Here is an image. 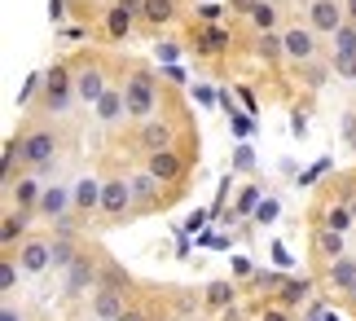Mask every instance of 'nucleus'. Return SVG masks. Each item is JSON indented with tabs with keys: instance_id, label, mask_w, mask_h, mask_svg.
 <instances>
[{
	"instance_id": "nucleus-1",
	"label": "nucleus",
	"mask_w": 356,
	"mask_h": 321,
	"mask_svg": "<svg viewBox=\"0 0 356 321\" xmlns=\"http://www.w3.org/2000/svg\"><path fill=\"white\" fill-rule=\"evenodd\" d=\"M154 102H159V84L154 75H145V71H136L128 79V88H123V106H128V119H149L154 115Z\"/></svg>"
},
{
	"instance_id": "nucleus-37",
	"label": "nucleus",
	"mask_w": 356,
	"mask_h": 321,
	"mask_svg": "<svg viewBox=\"0 0 356 321\" xmlns=\"http://www.w3.org/2000/svg\"><path fill=\"white\" fill-rule=\"evenodd\" d=\"M234 277H251V260L246 256H234Z\"/></svg>"
},
{
	"instance_id": "nucleus-40",
	"label": "nucleus",
	"mask_w": 356,
	"mask_h": 321,
	"mask_svg": "<svg viewBox=\"0 0 356 321\" xmlns=\"http://www.w3.org/2000/svg\"><path fill=\"white\" fill-rule=\"evenodd\" d=\"M194 97H198V106H211V102H216V93L207 88V84H198V88H194Z\"/></svg>"
},
{
	"instance_id": "nucleus-9",
	"label": "nucleus",
	"mask_w": 356,
	"mask_h": 321,
	"mask_svg": "<svg viewBox=\"0 0 356 321\" xmlns=\"http://www.w3.org/2000/svg\"><path fill=\"white\" fill-rule=\"evenodd\" d=\"M18 264H22V273H44L49 264H53V242H22L18 251Z\"/></svg>"
},
{
	"instance_id": "nucleus-20",
	"label": "nucleus",
	"mask_w": 356,
	"mask_h": 321,
	"mask_svg": "<svg viewBox=\"0 0 356 321\" xmlns=\"http://www.w3.org/2000/svg\"><path fill=\"white\" fill-rule=\"evenodd\" d=\"M141 18L154 22V26L172 22V18H176V0H145V5H141Z\"/></svg>"
},
{
	"instance_id": "nucleus-23",
	"label": "nucleus",
	"mask_w": 356,
	"mask_h": 321,
	"mask_svg": "<svg viewBox=\"0 0 356 321\" xmlns=\"http://www.w3.org/2000/svg\"><path fill=\"white\" fill-rule=\"evenodd\" d=\"M234 299H238L234 282H211L207 286V304H211V308H234Z\"/></svg>"
},
{
	"instance_id": "nucleus-44",
	"label": "nucleus",
	"mask_w": 356,
	"mask_h": 321,
	"mask_svg": "<svg viewBox=\"0 0 356 321\" xmlns=\"http://www.w3.org/2000/svg\"><path fill=\"white\" fill-rule=\"evenodd\" d=\"M234 9H238V13H251V9H255V0H234Z\"/></svg>"
},
{
	"instance_id": "nucleus-22",
	"label": "nucleus",
	"mask_w": 356,
	"mask_h": 321,
	"mask_svg": "<svg viewBox=\"0 0 356 321\" xmlns=\"http://www.w3.org/2000/svg\"><path fill=\"white\" fill-rule=\"evenodd\" d=\"M251 22H255V31H273L277 26V0H255Z\"/></svg>"
},
{
	"instance_id": "nucleus-45",
	"label": "nucleus",
	"mask_w": 356,
	"mask_h": 321,
	"mask_svg": "<svg viewBox=\"0 0 356 321\" xmlns=\"http://www.w3.org/2000/svg\"><path fill=\"white\" fill-rule=\"evenodd\" d=\"M0 321H22V317H18V308H5V313H0Z\"/></svg>"
},
{
	"instance_id": "nucleus-31",
	"label": "nucleus",
	"mask_w": 356,
	"mask_h": 321,
	"mask_svg": "<svg viewBox=\"0 0 356 321\" xmlns=\"http://www.w3.org/2000/svg\"><path fill=\"white\" fill-rule=\"evenodd\" d=\"M18 269H22L18 260H0V290H5V295L18 286Z\"/></svg>"
},
{
	"instance_id": "nucleus-41",
	"label": "nucleus",
	"mask_w": 356,
	"mask_h": 321,
	"mask_svg": "<svg viewBox=\"0 0 356 321\" xmlns=\"http://www.w3.org/2000/svg\"><path fill=\"white\" fill-rule=\"evenodd\" d=\"M234 132H238V136H246V132H251V119H246V115H238V110H234Z\"/></svg>"
},
{
	"instance_id": "nucleus-38",
	"label": "nucleus",
	"mask_w": 356,
	"mask_h": 321,
	"mask_svg": "<svg viewBox=\"0 0 356 321\" xmlns=\"http://www.w3.org/2000/svg\"><path fill=\"white\" fill-rule=\"evenodd\" d=\"M49 18H53V22L66 18V0H49Z\"/></svg>"
},
{
	"instance_id": "nucleus-6",
	"label": "nucleus",
	"mask_w": 356,
	"mask_h": 321,
	"mask_svg": "<svg viewBox=\"0 0 356 321\" xmlns=\"http://www.w3.org/2000/svg\"><path fill=\"white\" fill-rule=\"evenodd\" d=\"M132 203H136V198H132V180L115 176V180H106V185H102V212H106V216H123Z\"/></svg>"
},
{
	"instance_id": "nucleus-48",
	"label": "nucleus",
	"mask_w": 356,
	"mask_h": 321,
	"mask_svg": "<svg viewBox=\"0 0 356 321\" xmlns=\"http://www.w3.org/2000/svg\"><path fill=\"white\" fill-rule=\"evenodd\" d=\"M321 321H339V317H334V313H321Z\"/></svg>"
},
{
	"instance_id": "nucleus-14",
	"label": "nucleus",
	"mask_w": 356,
	"mask_h": 321,
	"mask_svg": "<svg viewBox=\"0 0 356 321\" xmlns=\"http://www.w3.org/2000/svg\"><path fill=\"white\" fill-rule=\"evenodd\" d=\"M330 282H334V290H343V295H352V290H356V260L352 256H339L330 264Z\"/></svg>"
},
{
	"instance_id": "nucleus-15",
	"label": "nucleus",
	"mask_w": 356,
	"mask_h": 321,
	"mask_svg": "<svg viewBox=\"0 0 356 321\" xmlns=\"http://www.w3.org/2000/svg\"><path fill=\"white\" fill-rule=\"evenodd\" d=\"M92 110H97V119H102V123H115V119L128 115V106H123V93H119V88H106V93H102V102L92 106Z\"/></svg>"
},
{
	"instance_id": "nucleus-10",
	"label": "nucleus",
	"mask_w": 356,
	"mask_h": 321,
	"mask_svg": "<svg viewBox=\"0 0 356 321\" xmlns=\"http://www.w3.org/2000/svg\"><path fill=\"white\" fill-rule=\"evenodd\" d=\"M9 194H13V203H18L22 212H40V198H44V189H40V180H35V176L9 180Z\"/></svg>"
},
{
	"instance_id": "nucleus-35",
	"label": "nucleus",
	"mask_w": 356,
	"mask_h": 321,
	"mask_svg": "<svg viewBox=\"0 0 356 321\" xmlns=\"http://www.w3.org/2000/svg\"><path fill=\"white\" fill-rule=\"evenodd\" d=\"M304 84H308V88H321V84H325V66L304 62Z\"/></svg>"
},
{
	"instance_id": "nucleus-5",
	"label": "nucleus",
	"mask_w": 356,
	"mask_h": 321,
	"mask_svg": "<svg viewBox=\"0 0 356 321\" xmlns=\"http://www.w3.org/2000/svg\"><path fill=\"white\" fill-rule=\"evenodd\" d=\"M282 40H286V58H295L299 66L317 58V31L312 26H291V31H282Z\"/></svg>"
},
{
	"instance_id": "nucleus-19",
	"label": "nucleus",
	"mask_w": 356,
	"mask_h": 321,
	"mask_svg": "<svg viewBox=\"0 0 356 321\" xmlns=\"http://www.w3.org/2000/svg\"><path fill=\"white\" fill-rule=\"evenodd\" d=\"M26 216H31V212H22V207H18V212H9L5 220H0V242H5V246H13V242L22 238V229H26Z\"/></svg>"
},
{
	"instance_id": "nucleus-8",
	"label": "nucleus",
	"mask_w": 356,
	"mask_h": 321,
	"mask_svg": "<svg viewBox=\"0 0 356 321\" xmlns=\"http://www.w3.org/2000/svg\"><path fill=\"white\" fill-rule=\"evenodd\" d=\"M102 93H106V75L97 71V66H84V71H75V97H79V102L97 106Z\"/></svg>"
},
{
	"instance_id": "nucleus-49",
	"label": "nucleus",
	"mask_w": 356,
	"mask_h": 321,
	"mask_svg": "<svg viewBox=\"0 0 356 321\" xmlns=\"http://www.w3.org/2000/svg\"><path fill=\"white\" fill-rule=\"evenodd\" d=\"M352 299H356V290H352Z\"/></svg>"
},
{
	"instance_id": "nucleus-11",
	"label": "nucleus",
	"mask_w": 356,
	"mask_h": 321,
	"mask_svg": "<svg viewBox=\"0 0 356 321\" xmlns=\"http://www.w3.org/2000/svg\"><path fill=\"white\" fill-rule=\"evenodd\" d=\"M123 313H128V308H123V295L115 286H106V290L92 295V317H97V321H119Z\"/></svg>"
},
{
	"instance_id": "nucleus-26",
	"label": "nucleus",
	"mask_w": 356,
	"mask_h": 321,
	"mask_svg": "<svg viewBox=\"0 0 356 321\" xmlns=\"http://www.w3.org/2000/svg\"><path fill=\"white\" fill-rule=\"evenodd\" d=\"M277 290H282V304H304L312 295V282H308V277H304V282H282Z\"/></svg>"
},
{
	"instance_id": "nucleus-32",
	"label": "nucleus",
	"mask_w": 356,
	"mask_h": 321,
	"mask_svg": "<svg viewBox=\"0 0 356 321\" xmlns=\"http://www.w3.org/2000/svg\"><path fill=\"white\" fill-rule=\"evenodd\" d=\"M75 260H79V256H75V246L66 242V238H62V242H53V264H58V269H71Z\"/></svg>"
},
{
	"instance_id": "nucleus-17",
	"label": "nucleus",
	"mask_w": 356,
	"mask_h": 321,
	"mask_svg": "<svg viewBox=\"0 0 356 321\" xmlns=\"http://www.w3.org/2000/svg\"><path fill=\"white\" fill-rule=\"evenodd\" d=\"M255 58H259V62L286 58V40H282L277 31H259V36H255Z\"/></svg>"
},
{
	"instance_id": "nucleus-12",
	"label": "nucleus",
	"mask_w": 356,
	"mask_h": 321,
	"mask_svg": "<svg viewBox=\"0 0 356 321\" xmlns=\"http://www.w3.org/2000/svg\"><path fill=\"white\" fill-rule=\"evenodd\" d=\"M66 207H75V194L62 189V185H53V189H44V198H40V216L58 220V216H66Z\"/></svg>"
},
{
	"instance_id": "nucleus-4",
	"label": "nucleus",
	"mask_w": 356,
	"mask_h": 321,
	"mask_svg": "<svg viewBox=\"0 0 356 321\" xmlns=\"http://www.w3.org/2000/svg\"><path fill=\"white\" fill-rule=\"evenodd\" d=\"M53 155H58V136H53L49 128H35V132L22 136V159L31 167H49Z\"/></svg>"
},
{
	"instance_id": "nucleus-47",
	"label": "nucleus",
	"mask_w": 356,
	"mask_h": 321,
	"mask_svg": "<svg viewBox=\"0 0 356 321\" xmlns=\"http://www.w3.org/2000/svg\"><path fill=\"white\" fill-rule=\"evenodd\" d=\"M119 321H145V317H141V313H123Z\"/></svg>"
},
{
	"instance_id": "nucleus-7",
	"label": "nucleus",
	"mask_w": 356,
	"mask_h": 321,
	"mask_svg": "<svg viewBox=\"0 0 356 321\" xmlns=\"http://www.w3.org/2000/svg\"><path fill=\"white\" fill-rule=\"evenodd\" d=\"M343 13H348V9H339L334 0H312V9H308V26H312L317 36H321V31H330V36H334L339 26L348 22Z\"/></svg>"
},
{
	"instance_id": "nucleus-25",
	"label": "nucleus",
	"mask_w": 356,
	"mask_h": 321,
	"mask_svg": "<svg viewBox=\"0 0 356 321\" xmlns=\"http://www.w3.org/2000/svg\"><path fill=\"white\" fill-rule=\"evenodd\" d=\"M317 251L330 256V260H339V256H343V233H339V229H321L317 233Z\"/></svg>"
},
{
	"instance_id": "nucleus-28",
	"label": "nucleus",
	"mask_w": 356,
	"mask_h": 321,
	"mask_svg": "<svg viewBox=\"0 0 356 321\" xmlns=\"http://www.w3.org/2000/svg\"><path fill=\"white\" fill-rule=\"evenodd\" d=\"M334 53H356V22L352 18L334 31Z\"/></svg>"
},
{
	"instance_id": "nucleus-36",
	"label": "nucleus",
	"mask_w": 356,
	"mask_h": 321,
	"mask_svg": "<svg viewBox=\"0 0 356 321\" xmlns=\"http://www.w3.org/2000/svg\"><path fill=\"white\" fill-rule=\"evenodd\" d=\"M234 167H238V172H251V167H255L251 146H238V150H234Z\"/></svg>"
},
{
	"instance_id": "nucleus-34",
	"label": "nucleus",
	"mask_w": 356,
	"mask_h": 321,
	"mask_svg": "<svg viewBox=\"0 0 356 321\" xmlns=\"http://www.w3.org/2000/svg\"><path fill=\"white\" fill-rule=\"evenodd\" d=\"M277 212H282L277 198H264V203L255 207V220H259V225H273V220H277Z\"/></svg>"
},
{
	"instance_id": "nucleus-33",
	"label": "nucleus",
	"mask_w": 356,
	"mask_h": 321,
	"mask_svg": "<svg viewBox=\"0 0 356 321\" xmlns=\"http://www.w3.org/2000/svg\"><path fill=\"white\" fill-rule=\"evenodd\" d=\"M334 71L343 79H356V53H334Z\"/></svg>"
},
{
	"instance_id": "nucleus-29",
	"label": "nucleus",
	"mask_w": 356,
	"mask_h": 321,
	"mask_svg": "<svg viewBox=\"0 0 356 321\" xmlns=\"http://www.w3.org/2000/svg\"><path fill=\"white\" fill-rule=\"evenodd\" d=\"M325 229L348 233V229H352V212H348V207H330V212H325Z\"/></svg>"
},
{
	"instance_id": "nucleus-30",
	"label": "nucleus",
	"mask_w": 356,
	"mask_h": 321,
	"mask_svg": "<svg viewBox=\"0 0 356 321\" xmlns=\"http://www.w3.org/2000/svg\"><path fill=\"white\" fill-rule=\"evenodd\" d=\"M225 45H229V31H220V26H211V31L198 40V49H202V53H220Z\"/></svg>"
},
{
	"instance_id": "nucleus-27",
	"label": "nucleus",
	"mask_w": 356,
	"mask_h": 321,
	"mask_svg": "<svg viewBox=\"0 0 356 321\" xmlns=\"http://www.w3.org/2000/svg\"><path fill=\"white\" fill-rule=\"evenodd\" d=\"M264 203V194H259V185H242L238 194V216H255V207Z\"/></svg>"
},
{
	"instance_id": "nucleus-21",
	"label": "nucleus",
	"mask_w": 356,
	"mask_h": 321,
	"mask_svg": "<svg viewBox=\"0 0 356 321\" xmlns=\"http://www.w3.org/2000/svg\"><path fill=\"white\" fill-rule=\"evenodd\" d=\"M132 18H136V13L128 5H115L111 13H106V31H111L115 40H123V36H128V26H132Z\"/></svg>"
},
{
	"instance_id": "nucleus-24",
	"label": "nucleus",
	"mask_w": 356,
	"mask_h": 321,
	"mask_svg": "<svg viewBox=\"0 0 356 321\" xmlns=\"http://www.w3.org/2000/svg\"><path fill=\"white\" fill-rule=\"evenodd\" d=\"M88 282H92V264L88 260H75L71 264V282H66V295H79Z\"/></svg>"
},
{
	"instance_id": "nucleus-39",
	"label": "nucleus",
	"mask_w": 356,
	"mask_h": 321,
	"mask_svg": "<svg viewBox=\"0 0 356 321\" xmlns=\"http://www.w3.org/2000/svg\"><path fill=\"white\" fill-rule=\"evenodd\" d=\"M202 225H207V212H194V216H189V220H185V229H189V233H198Z\"/></svg>"
},
{
	"instance_id": "nucleus-16",
	"label": "nucleus",
	"mask_w": 356,
	"mask_h": 321,
	"mask_svg": "<svg viewBox=\"0 0 356 321\" xmlns=\"http://www.w3.org/2000/svg\"><path fill=\"white\" fill-rule=\"evenodd\" d=\"M71 194H75V212H92V207H102V180H92V176H84Z\"/></svg>"
},
{
	"instance_id": "nucleus-13",
	"label": "nucleus",
	"mask_w": 356,
	"mask_h": 321,
	"mask_svg": "<svg viewBox=\"0 0 356 321\" xmlns=\"http://www.w3.org/2000/svg\"><path fill=\"white\" fill-rule=\"evenodd\" d=\"M141 146H145V155H149V150L172 146V123L168 119H145L141 123Z\"/></svg>"
},
{
	"instance_id": "nucleus-2",
	"label": "nucleus",
	"mask_w": 356,
	"mask_h": 321,
	"mask_svg": "<svg viewBox=\"0 0 356 321\" xmlns=\"http://www.w3.org/2000/svg\"><path fill=\"white\" fill-rule=\"evenodd\" d=\"M75 97V71L66 66H49L44 71V110H66Z\"/></svg>"
},
{
	"instance_id": "nucleus-18",
	"label": "nucleus",
	"mask_w": 356,
	"mask_h": 321,
	"mask_svg": "<svg viewBox=\"0 0 356 321\" xmlns=\"http://www.w3.org/2000/svg\"><path fill=\"white\" fill-rule=\"evenodd\" d=\"M159 185H163L159 176L136 172V176H132V198H136V207H149V203H154V198H159Z\"/></svg>"
},
{
	"instance_id": "nucleus-43",
	"label": "nucleus",
	"mask_w": 356,
	"mask_h": 321,
	"mask_svg": "<svg viewBox=\"0 0 356 321\" xmlns=\"http://www.w3.org/2000/svg\"><path fill=\"white\" fill-rule=\"evenodd\" d=\"M176 58V45H159V62H172Z\"/></svg>"
},
{
	"instance_id": "nucleus-3",
	"label": "nucleus",
	"mask_w": 356,
	"mask_h": 321,
	"mask_svg": "<svg viewBox=\"0 0 356 321\" xmlns=\"http://www.w3.org/2000/svg\"><path fill=\"white\" fill-rule=\"evenodd\" d=\"M145 172H149V176H159L163 185L181 180V172H185V159H181V150H172V146H163V150H149V155H145Z\"/></svg>"
},
{
	"instance_id": "nucleus-46",
	"label": "nucleus",
	"mask_w": 356,
	"mask_h": 321,
	"mask_svg": "<svg viewBox=\"0 0 356 321\" xmlns=\"http://www.w3.org/2000/svg\"><path fill=\"white\" fill-rule=\"evenodd\" d=\"M343 9H348V18L356 22V0H348V5H343Z\"/></svg>"
},
{
	"instance_id": "nucleus-42",
	"label": "nucleus",
	"mask_w": 356,
	"mask_h": 321,
	"mask_svg": "<svg viewBox=\"0 0 356 321\" xmlns=\"http://www.w3.org/2000/svg\"><path fill=\"white\" fill-rule=\"evenodd\" d=\"M259 321H291V317H286L282 308H264V313H259Z\"/></svg>"
}]
</instances>
